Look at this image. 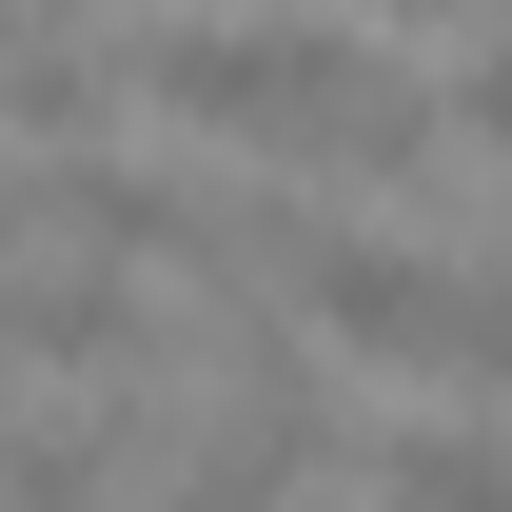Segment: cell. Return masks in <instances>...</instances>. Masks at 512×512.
Here are the masks:
<instances>
[{
	"label": "cell",
	"instance_id": "4",
	"mask_svg": "<svg viewBox=\"0 0 512 512\" xmlns=\"http://www.w3.org/2000/svg\"><path fill=\"white\" fill-rule=\"evenodd\" d=\"M0 434H20V375H0Z\"/></svg>",
	"mask_w": 512,
	"mask_h": 512
},
{
	"label": "cell",
	"instance_id": "1",
	"mask_svg": "<svg viewBox=\"0 0 512 512\" xmlns=\"http://www.w3.org/2000/svg\"><path fill=\"white\" fill-rule=\"evenodd\" d=\"M20 355H40V375H138L158 316H138L119 276H40V256H0V375H20Z\"/></svg>",
	"mask_w": 512,
	"mask_h": 512
},
{
	"label": "cell",
	"instance_id": "3",
	"mask_svg": "<svg viewBox=\"0 0 512 512\" xmlns=\"http://www.w3.org/2000/svg\"><path fill=\"white\" fill-rule=\"evenodd\" d=\"M20 237H40V197H20V158H0V256H20Z\"/></svg>",
	"mask_w": 512,
	"mask_h": 512
},
{
	"label": "cell",
	"instance_id": "2",
	"mask_svg": "<svg viewBox=\"0 0 512 512\" xmlns=\"http://www.w3.org/2000/svg\"><path fill=\"white\" fill-rule=\"evenodd\" d=\"M355 453H375L394 512H512V473H493V434H473V414H434V434H355Z\"/></svg>",
	"mask_w": 512,
	"mask_h": 512
}]
</instances>
